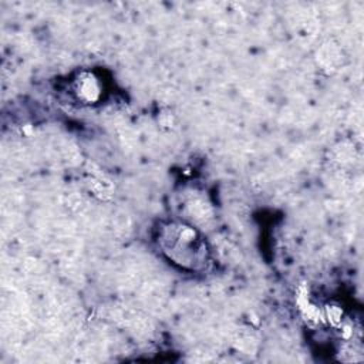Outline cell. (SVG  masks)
Here are the masks:
<instances>
[{
	"instance_id": "6da1fadb",
	"label": "cell",
	"mask_w": 364,
	"mask_h": 364,
	"mask_svg": "<svg viewBox=\"0 0 364 364\" xmlns=\"http://www.w3.org/2000/svg\"><path fill=\"white\" fill-rule=\"evenodd\" d=\"M164 253L185 269H199L206 263V247L196 229L188 225L169 223L159 236Z\"/></svg>"
},
{
	"instance_id": "7a4b0ae2",
	"label": "cell",
	"mask_w": 364,
	"mask_h": 364,
	"mask_svg": "<svg viewBox=\"0 0 364 364\" xmlns=\"http://www.w3.org/2000/svg\"><path fill=\"white\" fill-rule=\"evenodd\" d=\"M102 87L98 78L91 73H81L75 80L74 92L84 102H95L101 97Z\"/></svg>"
}]
</instances>
